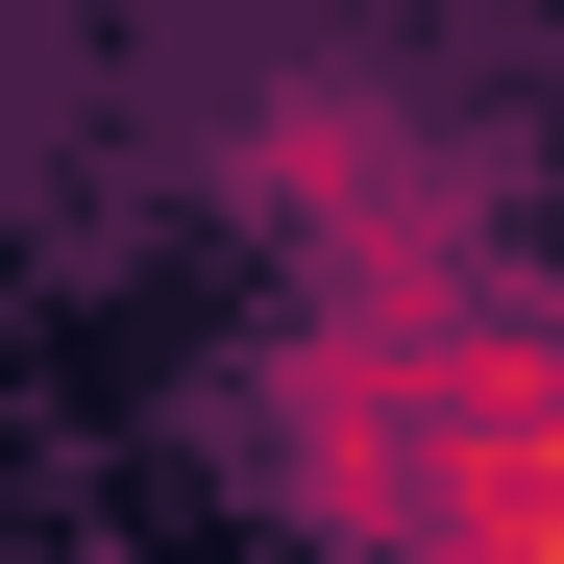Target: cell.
<instances>
[{"label": "cell", "mask_w": 564, "mask_h": 564, "mask_svg": "<svg viewBox=\"0 0 564 564\" xmlns=\"http://www.w3.org/2000/svg\"><path fill=\"white\" fill-rule=\"evenodd\" d=\"M270 491L344 564H564V319L491 246L442 295H319L270 368Z\"/></svg>", "instance_id": "obj_1"}, {"label": "cell", "mask_w": 564, "mask_h": 564, "mask_svg": "<svg viewBox=\"0 0 564 564\" xmlns=\"http://www.w3.org/2000/svg\"><path fill=\"white\" fill-rule=\"evenodd\" d=\"M246 197L319 246V295H442L466 270V197H442V148L393 99H270L246 123Z\"/></svg>", "instance_id": "obj_2"}]
</instances>
